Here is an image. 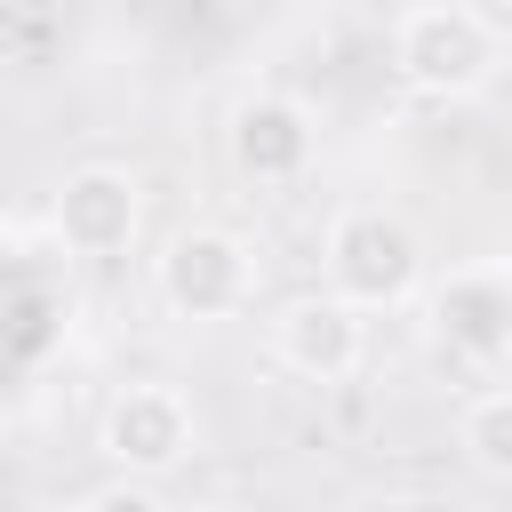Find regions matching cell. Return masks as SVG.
I'll list each match as a JSON object with an SVG mask.
<instances>
[{
  "label": "cell",
  "mask_w": 512,
  "mask_h": 512,
  "mask_svg": "<svg viewBox=\"0 0 512 512\" xmlns=\"http://www.w3.org/2000/svg\"><path fill=\"white\" fill-rule=\"evenodd\" d=\"M184 512H248V504H232V496H208V504H184Z\"/></svg>",
  "instance_id": "8fae6325"
},
{
  "label": "cell",
  "mask_w": 512,
  "mask_h": 512,
  "mask_svg": "<svg viewBox=\"0 0 512 512\" xmlns=\"http://www.w3.org/2000/svg\"><path fill=\"white\" fill-rule=\"evenodd\" d=\"M424 328L432 344L472 368V376H504L512 368V272L504 264H456L424 288Z\"/></svg>",
  "instance_id": "5b68a950"
},
{
  "label": "cell",
  "mask_w": 512,
  "mask_h": 512,
  "mask_svg": "<svg viewBox=\"0 0 512 512\" xmlns=\"http://www.w3.org/2000/svg\"><path fill=\"white\" fill-rule=\"evenodd\" d=\"M224 160L232 176L248 184H304L312 160H320V120L304 96L288 88H248L232 112H224Z\"/></svg>",
  "instance_id": "52a82bcc"
},
{
  "label": "cell",
  "mask_w": 512,
  "mask_h": 512,
  "mask_svg": "<svg viewBox=\"0 0 512 512\" xmlns=\"http://www.w3.org/2000/svg\"><path fill=\"white\" fill-rule=\"evenodd\" d=\"M320 280L328 296H344L352 312H400L432 288V256H424V232L384 208V200H352L328 216L320 232Z\"/></svg>",
  "instance_id": "6da1fadb"
},
{
  "label": "cell",
  "mask_w": 512,
  "mask_h": 512,
  "mask_svg": "<svg viewBox=\"0 0 512 512\" xmlns=\"http://www.w3.org/2000/svg\"><path fill=\"white\" fill-rule=\"evenodd\" d=\"M456 448H464L472 472L512 480V384H488V392L464 400V416H456Z\"/></svg>",
  "instance_id": "9c48e42d"
},
{
  "label": "cell",
  "mask_w": 512,
  "mask_h": 512,
  "mask_svg": "<svg viewBox=\"0 0 512 512\" xmlns=\"http://www.w3.org/2000/svg\"><path fill=\"white\" fill-rule=\"evenodd\" d=\"M48 224H56V240H64L72 256L112 264V256H128L136 232H144V176H136L128 160H80V168H64V184L48 192Z\"/></svg>",
  "instance_id": "8992f818"
},
{
  "label": "cell",
  "mask_w": 512,
  "mask_h": 512,
  "mask_svg": "<svg viewBox=\"0 0 512 512\" xmlns=\"http://www.w3.org/2000/svg\"><path fill=\"white\" fill-rule=\"evenodd\" d=\"M72 512H176V504H168L152 480H120V472H112V480H96Z\"/></svg>",
  "instance_id": "30bf717a"
},
{
  "label": "cell",
  "mask_w": 512,
  "mask_h": 512,
  "mask_svg": "<svg viewBox=\"0 0 512 512\" xmlns=\"http://www.w3.org/2000/svg\"><path fill=\"white\" fill-rule=\"evenodd\" d=\"M96 456L120 472V480H168V472H184L192 456H200V408L176 392V384H160V376H136V384H120L112 400H104V416H96Z\"/></svg>",
  "instance_id": "277c9868"
},
{
  "label": "cell",
  "mask_w": 512,
  "mask_h": 512,
  "mask_svg": "<svg viewBox=\"0 0 512 512\" xmlns=\"http://www.w3.org/2000/svg\"><path fill=\"white\" fill-rule=\"evenodd\" d=\"M272 360L304 384H344L368 368V312H352L328 288H304L272 312Z\"/></svg>",
  "instance_id": "ba28073f"
},
{
  "label": "cell",
  "mask_w": 512,
  "mask_h": 512,
  "mask_svg": "<svg viewBox=\"0 0 512 512\" xmlns=\"http://www.w3.org/2000/svg\"><path fill=\"white\" fill-rule=\"evenodd\" d=\"M152 296L168 320H192V328L232 320L256 304V248L232 224H184L152 256Z\"/></svg>",
  "instance_id": "3957f363"
},
{
  "label": "cell",
  "mask_w": 512,
  "mask_h": 512,
  "mask_svg": "<svg viewBox=\"0 0 512 512\" xmlns=\"http://www.w3.org/2000/svg\"><path fill=\"white\" fill-rule=\"evenodd\" d=\"M392 72L416 96L464 104L504 72V24L472 0H416L392 16Z\"/></svg>",
  "instance_id": "7a4b0ae2"
}]
</instances>
